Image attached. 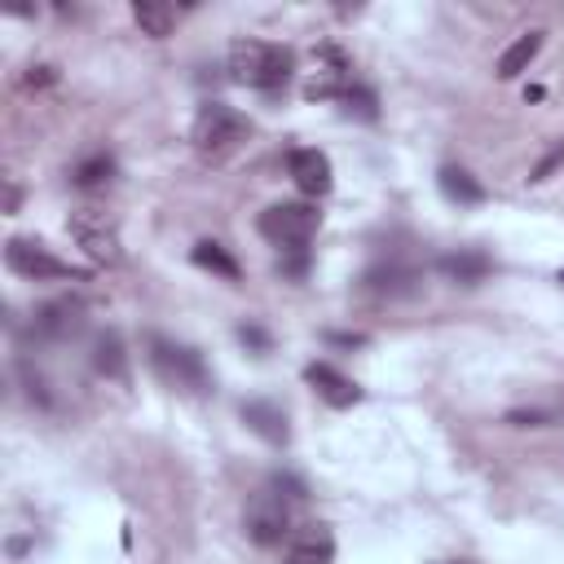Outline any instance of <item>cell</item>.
Instances as JSON below:
<instances>
[{
    "instance_id": "obj_1",
    "label": "cell",
    "mask_w": 564,
    "mask_h": 564,
    "mask_svg": "<svg viewBox=\"0 0 564 564\" xmlns=\"http://www.w3.org/2000/svg\"><path fill=\"white\" fill-rule=\"evenodd\" d=\"M295 70V53L273 40H234L229 44V75L247 88H282Z\"/></svg>"
},
{
    "instance_id": "obj_2",
    "label": "cell",
    "mask_w": 564,
    "mask_h": 564,
    "mask_svg": "<svg viewBox=\"0 0 564 564\" xmlns=\"http://www.w3.org/2000/svg\"><path fill=\"white\" fill-rule=\"evenodd\" d=\"M247 137H251L247 115L234 110V106H225V101H207V106L194 115V128H189V141H194V150H198L207 163L229 159Z\"/></svg>"
},
{
    "instance_id": "obj_3",
    "label": "cell",
    "mask_w": 564,
    "mask_h": 564,
    "mask_svg": "<svg viewBox=\"0 0 564 564\" xmlns=\"http://www.w3.org/2000/svg\"><path fill=\"white\" fill-rule=\"evenodd\" d=\"M150 366H154V375H159L167 388H176V392L203 397V392L212 388V370H207L203 352L189 348V344H176V339H167V335H150Z\"/></svg>"
},
{
    "instance_id": "obj_4",
    "label": "cell",
    "mask_w": 564,
    "mask_h": 564,
    "mask_svg": "<svg viewBox=\"0 0 564 564\" xmlns=\"http://www.w3.org/2000/svg\"><path fill=\"white\" fill-rule=\"evenodd\" d=\"M317 225H322L317 203H300V198H295V203H273V207H264L260 220H256L260 238L273 242L278 251H304V247L313 242Z\"/></svg>"
},
{
    "instance_id": "obj_5",
    "label": "cell",
    "mask_w": 564,
    "mask_h": 564,
    "mask_svg": "<svg viewBox=\"0 0 564 564\" xmlns=\"http://www.w3.org/2000/svg\"><path fill=\"white\" fill-rule=\"evenodd\" d=\"M247 538L256 546H282V538H291V502L282 494V485L273 480L269 489H260L251 502H247Z\"/></svg>"
},
{
    "instance_id": "obj_6",
    "label": "cell",
    "mask_w": 564,
    "mask_h": 564,
    "mask_svg": "<svg viewBox=\"0 0 564 564\" xmlns=\"http://www.w3.org/2000/svg\"><path fill=\"white\" fill-rule=\"evenodd\" d=\"M66 229H70V238L84 247L88 260H97V264H119L123 251H119V225H115L110 212H101V207H75L70 220H66Z\"/></svg>"
},
{
    "instance_id": "obj_7",
    "label": "cell",
    "mask_w": 564,
    "mask_h": 564,
    "mask_svg": "<svg viewBox=\"0 0 564 564\" xmlns=\"http://www.w3.org/2000/svg\"><path fill=\"white\" fill-rule=\"evenodd\" d=\"M4 264L18 278H35V282H44V278H79V269H70L66 260H57L48 247H40L31 238H9L4 242Z\"/></svg>"
},
{
    "instance_id": "obj_8",
    "label": "cell",
    "mask_w": 564,
    "mask_h": 564,
    "mask_svg": "<svg viewBox=\"0 0 564 564\" xmlns=\"http://www.w3.org/2000/svg\"><path fill=\"white\" fill-rule=\"evenodd\" d=\"M322 62L313 66V75L304 79V97L308 101H326V97H344L348 88H352V66H348V57L339 53V48H322L317 53Z\"/></svg>"
},
{
    "instance_id": "obj_9",
    "label": "cell",
    "mask_w": 564,
    "mask_h": 564,
    "mask_svg": "<svg viewBox=\"0 0 564 564\" xmlns=\"http://www.w3.org/2000/svg\"><path fill=\"white\" fill-rule=\"evenodd\" d=\"M286 172H291V181H295V189H300L304 198H322V194H330V185H335L330 159H326L322 150H313V145L291 150V154H286Z\"/></svg>"
},
{
    "instance_id": "obj_10",
    "label": "cell",
    "mask_w": 564,
    "mask_h": 564,
    "mask_svg": "<svg viewBox=\"0 0 564 564\" xmlns=\"http://www.w3.org/2000/svg\"><path fill=\"white\" fill-rule=\"evenodd\" d=\"M304 379H308V388H313L326 405H335V410H348V405L361 401V388H357L344 370H335L330 361H308V366H304Z\"/></svg>"
},
{
    "instance_id": "obj_11",
    "label": "cell",
    "mask_w": 564,
    "mask_h": 564,
    "mask_svg": "<svg viewBox=\"0 0 564 564\" xmlns=\"http://www.w3.org/2000/svg\"><path fill=\"white\" fill-rule=\"evenodd\" d=\"M335 560V533L330 524H300L286 538V564H330Z\"/></svg>"
},
{
    "instance_id": "obj_12",
    "label": "cell",
    "mask_w": 564,
    "mask_h": 564,
    "mask_svg": "<svg viewBox=\"0 0 564 564\" xmlns=\"http://www.w3.org/2000/svg\"><path fill=\"white\" fill-rule=\"evenodd\" d=\"M489 269H494L489 256L476 251V247H458V251H449V256L436 260V273H441L445 282H458V286H476V282H485Z\"/></svg>"
},
{
    "instance_id": "obj_13",
    "label": "cell",
    "mask_w": 564,
    "mask_h": 564,
    "mask_svg": "<svg viewBox=\"0 0 564 564\" xmlns=\"http://www.w3.org/2000/svg\"><path fill=\"white\" fill-rule=\"evenodd\" d=\"M242 423H247L260 441H269V445H286V441H291L286 414H282V405H273V401H242Z\"/></svg>"
},
{
    "instance_id": "obj_14",
    "label": "cell",
    "mask_w": 564,
    "mask_h": 564,
    "mask_svg": "<svg viewBox=\"0 0 564 564\" xmlns=\"http://www.w3.org/2000/svg\"><path fill=\"white\" fill-rule=\"evenodd\" d=\"M436 185H441V194L449 198V203H463V207H471V203H485V185L467 172V167H454V163H445L441 172H436Z\"/></svg>"
},
{
    "instance_id": "obj_15",
    "label": "cell",
    "mask_w": 564,
    "mask_h": 564,
    "mask_svg": "<svg viewBox=\"0 0 564 564\" xmlns=\"http://www.w3.org/2000/svg\"><path fill=\"white\" fill-rule=\"evenodd\" d=\"M93 366H97L106 379H128V352H123L119 330L97 335V344H93Z\"/></svg>"
},
{
    "instance_id": "obj_16",
    "label": "cell",
    "mask_w": 564,
    "mask_h": 564,
    "mask_svg": "<svg viewBox=\"0 0 564 564\" xmlns=\"http://www.w3.org/2000/svg\"><path fill=\"white\" fill-rule=\"evenodd\" d=\"M132 18H137V26H141L150 40H163V35H172V26H176V9L163 4V0H137V4H132Z\"/></svg>"
},
{
    "instance_id": "obj_17",
    "label": "cell",
    "mask_w": 564,
    "mask_h": 564,
    "mask_svg": "<svg viewBox=\"0 0 564 564\" xmlns=\"http://www.w3.org/2000/svg\"><path fill=\"white\" fill-rule=\"evenodd\" d=\"M189 260L198 264V269H212L216 278H225V282H238V260L216 242V238H203V242H194V251H189Z\"/></svg>"
},
{
    "instance_id": "obj_18",
    "label": "cell",
    "mask_w": 564,
    "mask_h": 564,
    "mask_svg": "<svg viewBox=\"0 0 564 564\" xmlns=\"http://www.w3.org/2000/svg\"><path fill=\"white\" fill-rule=\"evenodd\" d=\"M538 48H542V31H524V35L498 57V79H516V75L538 57Z\"/></svg>"
},
{
    "instance_id": "obj_19",
    "label": "cell",
    "mask_w": 564,
    "mask_h": 564,
    "mask_svg": "<svg viewBox=\"0 0 564 564\" xmlns=\"http://www.w3.org/2000/svg\"><path fill=\"white\" fill-rule=\"evenodd\" d=\"M115 176V159L101 150V154H88L84 163H75V172H70V181L75 185H84V189H93V185H101V181H110Z\"/></svg>"
},
{
    "instance_id": "obj_20",
    "label": "cell",
    "mask_w": 564,
    "mask_h": 564,
    "mask_svg": "<svg viewBox=\"0 0 564 564\" xmlns=\"http://www.w3.org/2000/svg\"><path fill=\"white\" fill-rule=\"evenodd\" d=\"M75 326H79V304H70V300L48 304L44 317H40V330H48V335H66V330H75Z\"/></svg>"
},
{
    "instance_id": "obj_21",
    "label": "cell",
    "mask_w": 564,
    "mask_h": 564,
    "mask_svg": "<svg viewBox=\"0 0 564 564\" xmlns=\"http://www.w3.org/2000/svg\"><path fill=\"white\" fill-rule=\"evenodd\" d=\"M339 101H344V110H348V115H357V119H375V115H379V110H375V93H370V88H357V84H352Z\"/></svg>"
},
{
    "instance_id": "obj_22",
    "label": "cell",
    "mask_w": 564,
    "mask_h": 564,
    "mask_svg": "<svg viewBox=\"0 0 564 564\" xmlns=\"http://www.w3.org/2000/svg\"><path fill=\"white\" fill-rule=\"evenodd\" d=\"M238 339H242V344H256L260 352H269V335L256 330V326H238Z\"/></svg>"
},
{
    "instance_id": "obj_23",
    "label": "cell",
    "mask_w": 564,
    "mask_h": 564,
    "mask_svg": "<svg viewBox=\"0 0 564 564\" xmlns=\"http://www.w3.org/2000/svg\"><path fill=\"white\" fill-rule=\"evenodd\" d=\"M560 282H564V273H560Z\"/></svg>"
}]
</instances>
